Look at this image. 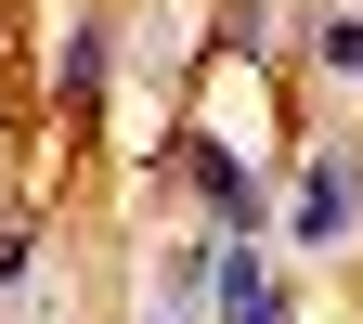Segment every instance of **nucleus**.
Masks as SVG:
<instances>
[{
  "instance_id": "1",
  "label": "nucleus",
  "mask_w": 363,
  "mask_h": 324,
  "mask_svg": "<svg viewBox=\"0 0 363 324\" xmlns=\"http://www.w3.org/2000/svg\"><path fill=\"white\" fill-rule=\"evenodd\" d=\"M350 234H363V156H350V143H311V181H298L286 247H311V259H350Z\"/></svg>"
},
{
  "instance_id": "2",
  "label": "nucleus",
  "mask_w": 363,
  "mask_h": 324,
  "mask_svg": "<svg viewBox=\"0 0 363 324\" xmlns=\"http://www.w3.org/2000/svg\"><path fill=\"white\" fill-rule=\"evenodd\" d=\"M182 181L208 195V220H220L234 247H259V220H272V195H259V169H247L234 143H220V130H182Z\"/></svg>"
},
{
  "instance_id": "3",
  "label": "nucleus",
  "mask_w": 363,
  "mask_h": 324,
  "mask_svg": "<svg viewBox=\"0 0 363 324\" xmlns=\"http://www.w3.org/2000/svg\"><path fill=\"white\" fill-rule=\"evenodd\" d=\"M220 324H286V286H272V259L220 234Z\"/></svg>"
},
{
  "instance_id": "4",
  "label": "nucleus",
  "mask_w": 363,
  "mask_h": 324,
  "mask_svg": "<svg viewBox=\"0 0 363 324\" xmlns=\"http://www.w3.org/2000/svg\"><path fill=\"white\" fill-rule=\"evenodd\" d=\"M104 39H117V26H65V104H78V117L104 104Z\"/></svg>"
},
{
  "instance_id": "5",
  "label": "nucleus",
  "mask_w": 363,
  "mask_h": 324,
  "mask_svg": "<svg viewBox=\"0 0 363 324\" xmlns=\"http://www.w3.org/2000/svg\"><path fill=\"white\" fill-rule=\"evenodd\" d=\"M311 65H325L337 91H363V13H325V26H311Z\"/></svg>"
},
{
  "instance_id": "6",
  "label": "nucleus",
  "mask_w": 363,
  "mask_h": 324,
  "mask_svg": "<svg viewBox=\"0 0 363 324\" xmlns=\"http://www.w3.org/2000/svg\"><path fill=\"white\" fill-rule=\"evenodd\" d=\"M26 272H39V234L13 220V234H0V298H26Z\"/></svg>"
}]
</instances>
